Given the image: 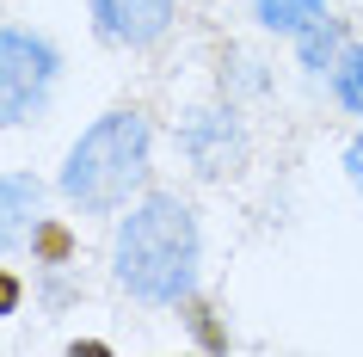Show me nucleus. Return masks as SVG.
Segmentation results:
<instances>
[{"instance_id":"f8f14e48","label":"nucleus","mask_w":363,"mask_h":357,"mask_svg":"<svg viewBox=\"0 0 363 357\" xmlns=\"http://www.w3.org/2000/svg\"><path fill=\"white\" fill-rule=\"evenodd\" d=\"M185 320H191V333H197V345H228V333H222V326H216L210 320V308H203V302H185Z\"/></svg>"},{"instance_id":"0eeeda50","label":"nucleus","mask_w":363,"mask_h":357,"mask_svg":"<svg viewBox=\"0 0 363 357\" xmlns=\"http://www.w3.org/2000/svg\"><path fill=\"white\" fill-rule=\"evenodd\" d=\"M345 43H351V25L333 19V13H320L314 25H302V31L289 38V50H296V68H302L308 80H326L333 68H339Z\"/></svg>"},{"instance_id":"9b49d317","label":"nucleus","mask_w":363,"mask_h":357,"mask_svg":"<svg viewBox=\"0 0 363 357\" xmlns=\"http://www.w3.org/2000/svg\"><path fill=\"white\" fill-rule=\"evenodd\" d=\"M25 296H31V283H25L13 265H0V320H13V314H19Z\"/></svg>"},{"instance_id":"1a4fd4ad","label":"nucleus","mask_w":363,"mask_h":357,"mask_svg":"<svg viewBox=\"0 0 363 357\" xmlns=\"http://www.w3.org/2000/svg\"><path fill=\"white\" fill-rule=\"evenodd\" d=\"M25 253H31V271H74V228L62 216H43Z\"/></svg>"},{"instance_id":"9d476101","label":"nucleus","mask_w":363,"mask_h":357,"mask_svg":"<svg viewBox=\"0 0 363 357\" xmlns=\"http://www.w3.org/2000/svg\"><path fill=\"white\" fill-rule=\"evenodd\" d=\"M326 80H333V105H339L345 117H363V38L345 43L339 68H333Z\"/></svg>"},{"instance_id":"f257e3e1","label":"nucleus","mask_w":363,"mask_h":357,"mask_svg":"<svg viewBox=\"0 0 363 357\" xmlns=\"http://www.w3.org/2000/svg\"><path fill=\"white\" fill-rule=\"evenodd\" d=\"M111 283L142 308H185L203 290V222L191 197L148 185L111 228Z\"/></svg>"},{"instance_id":"20e7f679","label":"nucleus","mask_w":363,"mask_h":357,"mask_svg":"<svg viewBox=\"0 0 363 357\" xmlns=\"http://www.w3.org/2000/svg\"><path fill=\"white\" fill-rule=\"evenodd\" d=\"M179 154L210 185L240 179L252 167V130H247V117H240V105L234 99H216V105L185 111V123H179Z\"/></svg>"},{"instance_id":"f03ea898","label":"nucleus","mask_w":363,"mask_h":357,"mask_svg":"<svg viewBox=\"0 0 363 357\" xmlns=\"http://www.w3.org/2000/svg\"><path fill=\"white\" fill-rule=\"evenodd\" d=\"M154 185V117L142 105H111L68 142L56 172L62 204L80 216H117Z\"/></svg>"},{"instance_id":"7ed1b4c3","label":"nucleus","mask_w":363,"mask_h":357,"mask_svg":"<svg viewBox=\"0 0 363 357\" xmlns=\"http://www.w3.org/2000/svg\"><path fill=\"white\" fill-rule=\"evenodd\" d=\"M62 43L38 25H0V130H25L62 87Z\"/></svg>"},{"instance_id":"423d86ee","label":"nucleus","mask_w":363,"mask_h":357,"mask_svg":"<svg viewBox=\"0 0 363 357\" xmlns=\"http://www.w3.org/2000/svg\"><path fill=\"white\" fill-rule=\"evenodd\" d=\"M43 204H50V185H43L31 167H6L0 172V259H13V253L31 246L38 222L50 216Z\"/></svg>"},{"instance_id":"39448f33","label":"nucleus","mask_w":363,"mask_h":357,"mask_svg":"<svg viewBox=\"0 0 363 357\" xmlns=\"http://www.w3.org/2000/svg\"><path fill=\"white\" fill-rule=\"evenodd\" d=\"M86 19L105 50H154L179 25V0H86Z\"/></svg>"},{"instance_id":"6e6552de","label":"nucleus","mask_w":363,"mask_h":357,"mask_svg":"<svg viewBox=\"0 0 363 357\" xmlns=\"http://www.w3.org/2000/svg\"><path fill=\"white\" fill-rule=\"evenodd\" d=\"M320 13H333V0H252V25L271 31V38H296Z\"/></svg>"},{"instance_id":"ddd939ff","label":"nucleus","mask_w":363,"mask_h":357,"mask_svg":"<svg viewBox=\"0 0 363 357\" xmlns=\"http://www.w3.org/2000/svg\"><path fill=\"white\" fill-rule=\"evenodd\" d=\"M345 179H351V191L363 197V130L345 142Z\"/></svg>"}]
</instances>
